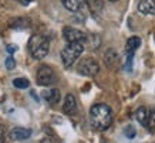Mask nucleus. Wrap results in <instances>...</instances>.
I'll list each match as a JSON object with an SVG mask.
<instances>
[{"instance_id": "f257e3e1", "label": "nucleus", "mask_w": 155, "mask_h": 143, "mask_svg": "<svg viewBox=\"0 0 155 143\" xmlns=\"http://www.w3.org/2000/svg\"><path fill=\"white\" fill-rule=\"evenodd\" d=\"M90 122L97 130H105L113 123L111 108L105 103H95L90 109Z\"/></svg>"}, {"instance_id": "f03ea898", "label": "nucleus", "mask_w": 155, "mask_h": 143, "mask_svg": "<svg viewBox=\"0 0 155 143\" xmlns=\"http://www.w3.org/2000/svg\"><path fill=\"white\" fill-rule=\"evenodd\" d=\"M50 50V41L48 38L40 34H34L28 40V51L34 60H43L46 58Z\"/></svg>"}, {"instance_id": "7ed1b4c3", "label": "nucleus", "mask_w": 155, "mask_h": 143, "mask_svg": "<svg viewBox=\"0 0 155 143\" xmlns=\"http://www.w3.org/2000/svg\"><path fill=\"white\" fill-rule=\"evenodd\" d=\"M85 43H67V46L61 50V61L66 68H70L75 61L78 60V57L84 52Z\"/></svg>"}, {"instance_id": "20e7f679", "label": "nucleus", "mask_w": 155, "mask_h": 143, "mask_svg": "<svg viewBox=\"0 0 155 143\" xmlns=\"http://www.w3.org/2000/svg\"><path fill=\"white\" fill-rule=\"evenodd\" d=\"M37 84L41 87H50L56 82V74L48 65H41L37 69V75H36Z\"/></svg>"}, {"instance_id": "39448f33", "label": "nucleus", "mask_w": 155, "mask_h": 143, "mask_svg": "<svg viewBox=\"0 0 155 143\" xmlns=\"http://www.w3.org/2000/svg\"><path fill=\"white\" fill-rule=\"evenodd\" d=\"M77 71L81 75H85V77H94V75L98 74L100 65L94 58L88 57V58H84V60L80 61V64L77 65Z\"/></svg>"}, {"instance_id": "423d86ee", "label": "nucleus", "mask_w": 155, "mask_h": 143, "mask_svg": "<svg viewBox=\"0 0 155 143\" xmlns=\"http://www.w3.org/2000/svg\"><path fill=\"white\" fill-rule=\"evenodd\" d=\"M63 37L67 43H85L87 41V34L81 30H77V28L73 27H64L63 30Z\"/></svg>"}, {"instance_id": "0eeeda50", "label": "nucleus", "mask_w": 155, "mask_h": 143, "mask_svg": "<svg viewBox=\"0 0 155 143\" xmlns=\"http://www.w3.org/2000/svg\"><path fill=\"white\" fill-rule=\"evenodd\" d=\"M30 135H31V129H28V128H14V129L10 130L9 139L13 142H19V140L28 139Z\"/></svg>"}, {"instance_id": "6e6552de", "label": "nucleus", "mask_w": 155, "mask_h": 143, "mask_svg": "<svg viewBox=\"0 0 155 143\" xmlns=\"http://www.w3.org/2000/svg\"><path fill=\"white\" fill-rule=\"evenodd\" d=\"M104 62L107 65L108 68L111 69H115L118 67V62H120V56L118 52L114 48H108L104 54Z\"/></svg>"}, {"instance_id": "1a4fd4ad", "label": "nucleus", "mask_w": 155, "mask_h": 143, "mask_svg": "<svg viewBox=\"0 0 155 143\" xmlns=\"http://www.w3.org/2000/svg\"><path fill=\"white\" fill-rule=\"evenodd\" d=\"M63 111L66 115H75L77 113V101L73 94H67L66 99H64V105H63Z\"/></svg>"}, {"instance_id": "9d476101", "label": "nucleus", "mask_w": 155, "mask_h": 143, "mask_svg": "<svg viewBox=\"0 0 155 143\" xmlns=\"http://www.w3.org/2000/svg\"><path fill=\"white\" fill-rule=\"evenodd\" d=\"M138 11L148 16H155V0H140Z\"/></svg>"}, {"instance_id": "9b49d317", "label": "nucleus", "mask_w": 155, "mask_h": 143, "mask_svg": "<svg viewBox=\"0 0 155 143\" xmlns=\"http://www.w3.org/2000/svg\"><path fill=\"white\" fill-rule=\"evenodd\" d=\"M141 46V38L138 36H132L127 40V44H125V54L127 56H134V52L138 50V47Z\"/></svg>"}, {"instance_id": "f8f14e48", "label": "nucleus", "mask_w": 155, "mask_h": 143, "mask_svg": "<svg viewBox=\"0 0 155 143\" xmlns=\"http://www.w3.org/2000/svg\"><path fill=\"white\" fill-rule=\"evenodd\" d=\"M85 2L93 16H100L104 10V0H85Z\"/></svg>"}, {"instance_id": "ddd939ff", "label": "nucleus", "mask_w": 155, "mask_h": 143, "mask_svg": "<svg viewBox=\"0 0 155 143\" xmlns=\"http://www.w3.org/2000/svg\"><path fill=\"white\" fill-rule=\"evenodd\" d=\"M43 95H44V99H46L50 105H57V103L60 102V99H61L60 91H58L57 88H53V89L47 91V92H44Z\"/></svg>"}, {"instance_id": "4468645a", "label": "nucleus", "mask_w": 155, "mask_h": 143, "mask_svg": "<svg viewBox=\"0 0 155 143\" xmlns=\"http://www.w3.org/2000/svg\"><path fill=\"white\" fill-rule=\"evenodd\" d=\"M63 6L70 11H77L81 9V6L84 3V0H61Z\"/></svg>"}, {"instance_id": "2eb2a0df", "label": "nucleus", "mask_w": 155, "mask_h": 143, "mask_svg": "<svg viewBox=\"0 0 155 143\" xmlns=\"http://www.w3.org/2000/svg\"><path fill=\"white\" fill-rule=\"evenodd\" d=\"M135 119L138 120V123H141L142 126H147V120H148V111L145 106H140L135 112Z\"/></svg>"}, {"instance_id": "dca6fc26", "label": "nucleus", "mask_w": 155, "mask_h": 143, "mask_svg": "<svg viewBox=\"0 0 155 143\" xmlns=\"http://www.w3.org/2000/svg\"><path fill=\"white\" fill-rule=\"evenodd\" d=\"M147 128L150 132L155 130V108H151V111L148 112V120H147Z\"/></svg>"}, {"instance_id": "f3484780", "label": "nucleus", "mask_w": 155, "mask_h": 143, "mask_svg": "<svg viewBox=\"0 0 155 143\" xmlns=\"http://www.w3.org/2000/svg\"><path fill=\"white\" fill-rule=\"evenodd\" d=\"M100 37L98 36H88L87 37V41H85V47L88 46L91 50H95V48H98L100 46Z\"/></svg>"}, {"instance_id": "a211bd4d", "label": "nucleus", "mask_w": 155, "mask_h": 143, "mask_svg": "<svg viewBox=\"0 0 155 143\" xmlns=\"http://www.w3.org/2000/svg\"><path fill=\"white\" fill-rule=\"evenodd\" d=\"M13 85L16 88H19V89H24V88H28L30 82L26 78H16V79H13Z\"/></svg>"}, {"instance_id": "6ab92c4d", "label": "nucleus", "mask_w": 155, "mask_h": 143, "mask_svg": "<svg viewBox=\"0 0 155 143\" xmlns=\"http://www.w3.org/2000/svg\"><path fill=\"white\" fill-rule=\"evenodd\" d=\"M27 23H28V20L17 19L16 21H13V24H12V28H26V27H27Z\"/></svg>"}, {"instance_id": "aec40b11", "label": "nucleus", "mask_w": 155, "mask_h": 143, "mask_svg": "<svg viewBox=\"0 0 155 143\" xmlns=\"http://www.w3.org/2000/svg\"><path fill=\"white\" fill-rule=\"evenodd\" d=\"M124 135H125L127 138H130V139L135 138L137 132H135V129H134V126H127V128H125V130H124Z\"/></svg>"}, {"instance_id": "412c9836", "label": "nucleus", "mask_w": 155, "mask_h": 143, "mask_svg": "<svg viewBox=\"0 0 155 143\" xmlns=\"http://www.w3.org/2000/svg\"><path fill=\"white\" fill-rule=\"evenodd\" d=\"M5 64H6V68L7 69H13L14 67H16V61H14L13 57H9V58H6Z\"/></svg>"}, {"instance_id": "4be33fe9", "label": "nucleus", "mask_w": 155, "mask_h": 143, "mask_svg": "<svg viewBox=\"0 0 155 143\" xmlns=\"http://www.w3.org/2000/svg\"><path fill=\"white\" fill-rule=\"evenodd\" d=\"M16 50H17V47H16V46H12V44H10V46H7V52H9V54H14V52H16Z\"/></svg>"}, {"instance_id": "5701e85b", "label": "nucleus", "mask_w": 155, "mask_h": 143, "mask_svg": "<svg viewBox=\"0 0 155 143\" xmlns=\"http://www.w3.org/2000/svg\"><path fill=\"white\" fill-rule=\"evenodd\" d=\"M41 143H54V142H53V139H50V138H44L41 140Z\"/></svg>"}, {"instance_id": "b1692460", "label": "nucleus", "mask_w": 155, "mask_h": 143, "mask_svg": "<svg viewBox=\"0 0 155 143\" xmlns=\"http://www.w3.org/2000/svg\"><path fill=\"white\" fill-rule=\"evenodd\" d=\"M19 2H20V3H21V5H24V6H26V5H28V3H31L33 0H19Z\"/></svg>"}, {"instance_id": "393cba45", "label": "nucleus", "mask_w": 155, "mask_h": 143, "mask_svg": "<svg viewBox=\"0 0 155 143\" xmlns=\"http://www.w3.org/2000/svg\"><path fill=\"white\" fill-rule=\"evenodd\" d=\"M110 2H117V0H110Z\"/></svg>"}]
</instances>
